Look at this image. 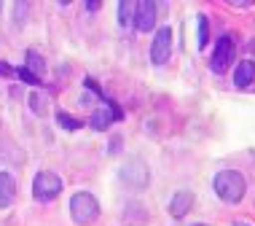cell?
<instances>
[{
    "label": "cell",
    "mask_w": 255,
    "mask_h": 226,
    "mask_svg": "<svg viewBox=\"0 0 255 226\" xmlns=\"http://www.w3.org/2000/svg\"><path fill=\"white\" fill-rule=\"evenodd\" d=\"M156 24V5L153 0H140L134 5V27L140 32H150Z\"/></svg>",
    "instance_id": "obj_8"
},
{
    "label": "cell",
    "mask_w": 255,
    "mask_h": 226,
    "mask_svg": "<svg viewBox=\"0 0 255 226\" xmlns=\"http://www.w3.org/2000/svg\"><path fill=\"white\" fill-rule=\"evenodd\" d=\"M27 102H30V111L35 116H46V111H49V97H46L43 92H32L30 97H27Z\"/></svg>",
    "instance_id": "obj_12"
},
{
    "label": "cell",
    "mask_w": 255,
    "mask_h": 226,
    "mask_svg": "<svg viewBox=\"0 0 255 226\" xmlns=\"http://www.w3.org/2000/svg\"><path fill=\"white\" fill-rule=\"evenodd\" d=\"M13 197H16V181H13L11 173H0V210L3 208H11L13 205Z\"/></svg>",
    "instance_id": "obj_10"
},
{
    "label": "cell",
    "mask_w": 255,
    "mask_h": 226,
    "mask_svg": "<svg viewBox=\"0 0 255 226\" xmlns=\"http://www.w3.org/2000/svg\"><path fill=\"white\" fill-rule=\"evenodd\" d=\"M62 194V178L51 170H40L32 181V197L35 202H51Z\"/></svg>",
    "instance_id": "obj_3"
},
{
    "label": "cell",
    "mask_w": 255,
    "mask_h": 226,
    "mask_svg": "<svg viewBox=\"0 0 255 226\" xmlns=\"http://www.w3.org/2000/svg\"><path fill=\"white\" fill-rule=\"evenodd\" d=\"M196 22H199V35H196V46H199V49H204V46L210 43V24H207V16H204V13H202V16L196 19Z\"/></svg>",
    "instance_id": "obj_16"
},
{
    "label": "cell",
    "mask_w": 255,
    "mask_h": 226,
    "mask_svg": "<svg viewBox=\"0 0 255 226\" xmlns=\"http://www.w3.org/2000/svg\"><path fill=\"white\" fill-rule=\"evenodd\" d=\"M191 208H194V194H191V191H177V194L172 197V202H169V216L172 218H183V216H188Z\"/></svg>",
    "instance_id": "obj_9"
},
{
    "label": "cell",
    "mask_w": 255,
    "mask_h": 226,
    "mask_svg": "<svg viewBox=\"0 0 255 226\" xmlns=\"http://www.w3.org/2000/svg\"><path fill=\"white\" fill-rule=\"evenodd\" d=\"M121 181L132 189H145L148 181H150V173H148V164L142 159H129L127 164L121 167Z\"/></svg>",
    "instance_id": "obj_5"
},
{
    "label": "cell",
    "mask_w": 255,
    "mask_h": 226,
    "mask_svg": "<svg viewBox=\"0 0 255 226\" xmlns=\"http://www.w3.org/2000/svg\"><path fill=\"white\" fill-rule=\"evenodd\" d=\"M231 62H234V38L231 35H220L218 43H215V51H212L210 67H212V73L223 75L226 70H229Z\"/></svg>",
    "instance_id": "obj_4"
},
{
    "label": "cell",
    "mask_w": 255,
    "mask_h": 226,
    "mask_svg": "<svg viewBox=\"0 0 255 226\" xmlns=\"http://www.w3.org/2000/svg\"><path fill=\"white\" fill-rule=\"evenodd\" d=\"M0 75H16V70L8 62H0Z\"/></svg>",
    "instance_id": "obj_18"
},
{
    "label": "cell",
    "mask_w": 255,
    "mask_h": 226,
    "mask_svg": "<svg viewBox=\"0 0 255 226\" xmlns=\"http://www.w3.org/2000/svg\"><path fill=\"white\" fill-rule=\"evenodd\" d=\"M253 81H255V62L245 59V62H239L237 70H234V86L247 89V86H253Z\"/></svg>",
    "instance_id": "obj_11"
},
{
    "label": "cell",
    "mask_w": 255,
    "mask_h": 226,
    "mask_svg": "<svg viewBox=\"0 0 255 226\" xmlns=\"http://www.w3.org/2000/svg\"><path fill=\"white\" fill-rule=\"evenodd\" d=\"M57 124L65 129V132H75V129L84 127L78 119H73V116H70V113H65V111H57Z\"/></svg>",
    "instance_id": "obj_14"
},
{
    "label": "cell",
    "mask_w": 255,
    "mask_h": 226,
    "mask_svg": "<svg viewBox=\"0 0 255 226\" xmlns=\"http://www.w3.org/2000/svg\"><path fill=\"white\" fill-rule=\"evenodd\" d=\"M24 67H27L32 75H40V73L46 70V62L38 57V51H27V65H24Z\"/></svg>",
    "instance_id": "obj_15"
},
{
    "label": "cell",
    "mask_w": 255,
    "mask_h": 226,
    "mask_svg": "<svg viewBox=\"0 0 255 226\" xmlns=\"http://www.w3.org/2000/svg\"><path fill=\"white\" fill-rule=\"evenodd\" d=\"M194 226H210V224H194Z\"/></svg>",
    "instance_id": "obj_19"
},
{
    "label": "cell",
    "mask_w": 255,
    "mask_h": 226,
    "mask_svg": "<svg viewBox=\"0 0 255 226\" xmlns=\"http://www.w3.org/2000/svg\"><path fill=\"white\" fill-rule=\"evenodd\" d=\"M16 75L24 81V84H32V86H38V81H40L38 75H32L30 70H27V67H16Z\"/></svg>",
    "instance_id": "obj_17"
},
{
    "label": "cell",
    "mask_w": 255,
    "mask_h": 226,
    "mask_svg": "<svg viewBox=\"0 0 255 226\" xmlns=\"http://www.w3.org/2000/svg\"><path fill=\"white\" fill-rule=\"evenodd\" d=\"M172 54V27H161V30L153 35V43H150V62L153 65H164Z\"/></svg>",
    "instance_id": "obj_6"
},
{
    "label": "cell",
    "mask_w": 255,
    "mask_h": 226,
    "mask_svg": "<svg viewBox=\"0 0 255 226\" xmlns=\"http://www.w3.org/2000/svg\"><path fill=\"white\" fill-rule=\"evenodd\" d=\"M132 22H134V5L129 3V0H121V3H119V24L129 27Z\"/></svg>",
    "instance_id": "obj_13"
},
{
    "label": "cell",
    "mask_w": 255,
    "mask_h": 226,
    "mask_svg": "<svg viewBox=\"0 0 255 226\" xmlns=\"http://www.w3.org/2000/svg\"><path fill=\"white\" fill-rule=\"evenodd\" d=\"M70 216L78 226H89L100 218V202L89 191H75L70 197Z\"/></svg>",
    "instance_id": "obj_2"
},
{
    "label": "cell",
    "mask_w": 255,
    "mask_h": 226,
    "mask_svg": "<svg viewBox=\"0 0 255 226\" xmlns=\"http://www.w3.org/2000/svg\"><path fill=\"white\" fill-rule=\"evenodd\" d=\"M212 189H215V194L223 202L237 205V202H242V197H245V191H247V183H245V175L242 173H237V170H223V173L215 175Z\"/></svg>",
    "instance_id": "obj_1"
},
{
    "label": "cell",
    "mask_w": 255,
    "mask_h": 226,
    "mask_svg": "<svg viewBox=\"0 0 255 226\" xmlns=\"http://www.w3.org/2000/svg\"><path fill=\"white\" fill-rule=\"evenodd\" d=\"M121 119V111L113 105L110 100H105V105L97 108V111L92 113V119H89V127L92 129H97V132H105V129L113 124V121H119Z\"/></svg>",
    "instance_id": "obj_7"
}]
</instances>
